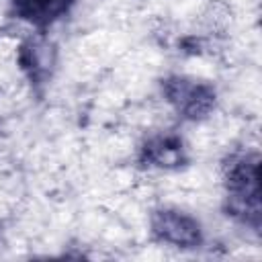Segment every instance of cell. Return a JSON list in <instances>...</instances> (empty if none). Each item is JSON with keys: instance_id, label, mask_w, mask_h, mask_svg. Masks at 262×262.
Here are the masks:
<instances>
[{"instance_id": "3957f363", "label": "cell", "mask_w": 262, "mask_h": 262, "mask_svg": "<svg viewBox=\"0 0 262 262\" xmlns=\"http://www.w3.org/2000/svg\"><path fill=\"white\" fill-rule=\"evenodd\" d=\"M149 227H151V235L158 242L174 246V248L188 250V248L201 246V242H203L201 223L192 215H188L180 209L166 207V209L154 211Z\"/></svg>"}, {"instance_id": "5b68a950", "label": "cell", "mask_w": 262, "mask_h": 262, "mask_svg": "<svg viewBox=\"0 0 262 262\" xmlns=\"http://www.w3.org/2000/svg\"><path fill=\"white\" fill-rule=\"evenodd\" d=\"M10 4L23 20L35 27H47L66 16L74 0H10Z\"/></svg>"}, {"instance_id": "7a4b0ae2", "label": "cell", "mask_w": 262, "mask_h": 262, "mask_svg": "<svg viewBox=\"0 0 262 262\" xmlns=\"http://www.w3.org/2000/svg\"><path fill=\"white\" fill-rule=\"evenodd\" d=\"M162 92L168 104L186 121H201L209 117L217 100L213 86L186 76L166 78L162 82Z\"/></svg>"}, {"instance_id": "277c9868", "label": "cell", "mask_w": 262, "mask_h": 262, "mask_svg": "<svg viewBox=\"0 0 262 262\" xmlns=\"http://www.w3.org/2000/svg\"><path fill=\"white\" fill-rule=\"evenodd\" d=\"M141 162L160 170H176L186 162V151L176 135H160L141 147Z\"/></svg>"}, {"instance_id": "8992f818", "label": "cell", "mask_w": 262, "mask_h": 262, "mask_svg": "<svg viewBox=\"0 0 262 262\" xmlns=\"http://www.w3.org/2000/svg\"><path fill=\"white\" fill-rule=\"evenodd\" d=\"M43 49L45 47H41L37 43H29V45L23 47V57H20L23 68L35 80L41 78L43 74H47L49 72V66H51V59H49V55H43Z\"/></svg>"}, {"instance_id": "6da1fadb", "label": "cell", "mask_w": 262, "mask_h": 262, "mask_svg": "<svg viewBox=\"0 0 262 262\" xmlns=\"http://www.w3.org/2000/svg\"><path fill=\"white\" fill-rule=\"evenodd\" d=\"M258 154H233L223 166L225 182V211L235 221L260 227V180H258Z\"/></svg>"}]
</instances>
